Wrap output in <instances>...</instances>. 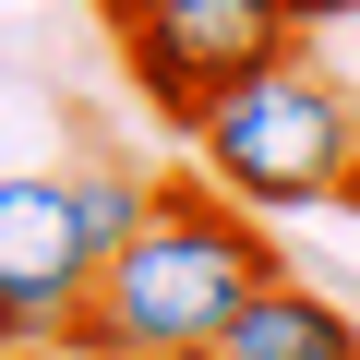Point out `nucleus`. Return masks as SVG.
I'll return each instance as SVG.
<instances>
[{
  "label": "nucleus",
  "instance_id": "39448f33",
  "mask_svg": "<svg viewBox=\"0 0 360 360\" xmlns=\"http://www.w3.org/2000/svg\"><path fill=\"white\" fill-rule=\"evenodd\" d=\"M217 360H360V312L324 300L312 276H276V288H252V312L217 336Z\"/></svg>",
  "mask_w": 360,
  "mask_h": 360
},
{
  "label": "nucleus",
  "instance_id": "7ed1b4c3",
  "mask_svg": "<svg viewBox=\"0 0 360 360\" xmlns=\"http://www.w3.org/2000/svg\"><path fill=\"white\" fill-rule=\"evenodd\" d=\"M96 13L120 25V60H132L144 108H156V120H180V132H193L229 84H252L264 60H288V49H300L264 0H96Z\"/></svg>",
  "mask_w": 360,
  "mask_h": 360
},
{
  "label": "nucleus",
  "instance_id": "0eeeda50",
  "mask_svg": "<svg viewBox=\"0 0 360 360\" xmlns=\"http://www.w3.org/2000/svg\"><path fill=\"white\" fill-rule=\"evenodd\" d=\"M264 13H276V25L300 37V25H336V13H360V0H264Z\"/></svg>",
  "mask_w": 360,
  "mask_h": 360
},
{
  "label": "nucleus",
  "instance_id": "20e7f679",
  "mask_svg": "<svg viewBox=\"0 0 360 360\" xmlns=\"http://www.w3.org/2000/svg\"><path fill=\"white\" fill-rule=\"evenodd\" d=\"M96 312V252L72 229V193L37 168H0V360L60 348Z\"/></svg>",
  "mask_w": 360,
  "mask_h": 360
},
{
  "label": "nucleus",
  "instance_id": "6e6552de",
  "mask_svg": "<svg viewBox=\"0 0 360 360\" xmlns=\"http://www.w3.org/2000/svg\"><path fill=\"white\" fill-rule=\"evenodd\" d=\"M180 360H217V348H180Z\"/></svg>",
  "mask_w": 360,
  "mask_h": 360
},
{
  "label": "nucleus",
  "instance_id": "f03ea898",
  "mask_svg": "<svg viewBox=\"0 0 360 360\" xmlns=\"http://www.w3.org/2000/svg\"><path fill=\"white\" fill-rule=\"evenodd\" d=\"M193 168L229 205H252V217H276V205H348V180H360V96L324 60L288 49V60H264L252 84H229L193 120Z\"/></svg>",
  "mask_w": 360,
  "mask_h": 360
},
{
  "label": "nucleus",
  "instance_id": "f257e3e1",
  "mask_svg": "<svg viewBox=\"0 0 360 360\" xmlns=\"http://www.w3.org/2000/svg\"><path fill=\"white\" fill-rule=\"evenodd\" d=\"M288 252L264 240L252 205H229L217 180H156V229L132 252L96 264V312L60 336V360H180V348H217L252 288H276Z\"/></svg>",
  "mask_w": 360,
  "mask_h": 360
},
{
  "label": "nucleus",
  "instance_id": "1a4fd4ad",
  "mask_svg": "<svg viewBox=\"0 0 360 360\" xmlns=\"http://www.w3.org/2000/svg\"><path fill=\"white\" fill-rule=\"evenodd\" d=\"M348 205H360V180H348Z\"/></svg>",
  "mask_w": 360,
  "mask_h": 360
},
{
  "label": "nucleus",
  "instance_id": "423d86ee",
  "mask_svg": "<svg viewBox=\"0 0 360 360\" xmlns=\"http://www.w3.org/2000/svg\"><path fill=\"white\" fill-rule=\"evenodd\" d=\"M60 193H72V229H84V252H96V264H108V252H132V240L156 229V180H144V168H120L108 144L60 168Z\"/></svg>",
  "mask_w": 360,
  "mask_h": 360
}]
</instances>
